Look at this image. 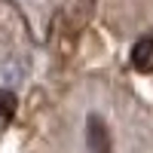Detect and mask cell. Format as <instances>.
Wrapping results in <instances>:
<instances>
[{
    "instance_id": "6da1fadb",
    "label": "cell",
    "mask_w": 153,
    "mask_h": 153,
    "mask_svg": "<svg viewBox=\"0 0 153 153\" xmlns=\"http://www.w3.org/2000/svg\"><path fill=\"white\" fill-rule=\"evenodd\" d=\"M86 147H89V153H110L113 150L110 129L98 113H89L86 117Z\"/></svg>"
},
{
    "instance_id": "7a4b0ae2",
    "label": "cell",
    "mask_w": 153,
    "mask_h": 153,
    "mask_svg": "<svg viewBox=\"0 0 153 153\" xmlns=\"http://www.w3.org/2000/svg\"><path fill=\"white\" fill-rule=\"evenodd\" d=\"M132 68L138 74H153V34L141 37L132 46Z\"/></svg>"
},
{
    "instance_id": "3957f363",
    "label": "cell",
    "mask_w": 153,
    "mask_h": 153,
    "mask_svg": "<svg viewBox=\"0 0 153 153\" xmlns=\"http://www.w3.org/2000/svg\"><path fill=\"white\" fill-rule=\"evenodd\" d=\"M16 117V95L9 89H0V129H6Z\"/></svg>"
}]
</instances>
